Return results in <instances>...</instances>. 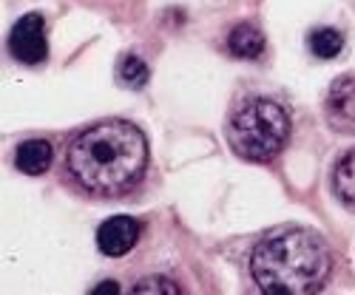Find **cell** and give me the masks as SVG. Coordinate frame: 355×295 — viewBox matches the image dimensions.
Returning a JSON list of instances; mask_svg holds the SVG:
<instances>
[{"instance_id": "obj_1", "label": "cell", "mask_w": 355, "mask_h": 295, "mask_svg": "<svg viewBox=\"0 0 355 295\" xmlns=\"http://www.w3.org/2000/svg\"><path fill=\"white\" fill-rule=\"evenodd\" d=\"M69 173L97 196H120L134 188L148 165V142L134 123L108 120L83 131L69 148Z\"/></svg>"}, {"instance_id": "obj_6", "label": "cell", "mask_w": 355, "mask_h": 295, "mask_svg": "<svg viewBox=\"0 0 355 295\" xmlns=\"http://www.w3.org/2000/svg\"><path fill=\"white\" fill-rule=\"evenodd\" d=\"M137 242H139V222L131 216H111L97 230V247L103 256H111V258L131 253Z\"/></svg>"}, {"instance_id": "obj_2", "label": "cell", "mask_w": 355, "mask_h": 295, "mask_svg": "<svg viewBox=\"0 0 355 295\" xmlns=\"http://www.w3.org/2000/svg\"><path fill=\"white\" fill-rule=\"evenodd\" d=\"M333 270L330 250L310 230H284L256 244L250 273L268 295H307L321 289Z\"/></svg>"}, {"instance_id": "obj_8", "label": "cell", "mask_w": 355, "mask_h": 295, "mask_svg": "<svg viewBox=\"0 0 355 295\" xmlns=\"http://www.w3.org/2000/svg\"><path fill=\"white\" fill-rule=\"evenodd\" d=\"M227 51L239 60H256V57L264 51V35L250 23H239L227 35Z\"/></svg>"}, {"instance_id": "obj_3", "label": "cell", "mask_w": 355, "mask_h": 295, "mask_svg": "<svg viewBox=\"0 0 355 295\" xmlns=\"http://www.w3.org/2000/svg\"><path fill=\"white\" fill-rule=\"evenodd\" d=\"M287 134H290L287 111L268 97L242 102L233 111L227 128L230 148L250 162H270L284 148Z\"/></svg>"}, {"instance_id": "obj_12", "label": "cell", "mask_w": 355, "mask_h": 295, "mask_svg": "<svg viewBox=\"0 0 355 295\" xmlns=\"http://www.w3.org/2000/svg\"><path fill=\"white\" fill-rule=\"evenodd\" d=\"M134 292H168V295H176L180 292V287H176L173 281H168V278H145V281H139L137 287H134Z\"/></svg>"}, {"instance_id": "obj_13", "label": "cell", "mask_w": 355, "mask_h": 295, "mask_svg": "<svg viewBox=\"0 0 355 295\" xmlns=\"http://www.w3.org/2000/svg\"><path fill=\"white\" fill-rule=\"evenodd\" d=\"M108 292H111V295H114V292H120L116 281H103L100 287H94V289H92V295H108Z\"/></svg>"}, {"instance_id": "obj_9", "label": "cell", "mask_w": 355, "mask_h": 295, "mask_svg": "<svg viewBox=\"0 0 355 295\" xmlns=\"http://www.w3.org/2000/svg\"><path fill=\"white\" fill-rule=\"evenodd\" d=\"M333 190L349 211H355V148L338 159L333 173Z\"/></svg>"}, {"instance_id": "obj_10", "label": "cell", "mask_w": 355, "mask_h": 295, "mask_svg": "<svg viewBox=\"0 0 355 295\" xmlns=\"http://www.w3.org/2000/svg\"><path fill=\"white\" fill-rule=\"evenodd\" d=\"M307 46L318 60H333V57H338V51L344 48V35L338 28H315V32H310V37H307Z\"/></svg>"}, {"instance_id": "obj_4", "label": "cell", "mask_w": 355, "mask_h": 295, "mask_svg": "<svg viewBox=\"0 0 355 295\" xmlns=\"http://www.w3.org/2000/svg\"><path fill=\"white\" fill-rule=\"evenodd\" d=\"M9 51L17 63L37 66L49 57V40H46V20L40 12H28L20 17L9 35Z\"/></svg>"}, {"instance_id": "obj_11", "label": "cell", "mask_w": 355, "mask_h": 295, "mask_svg": "<svg viewBox=\"0 0 355 295\" xmlns=\"http://www.w3.org/2000/svg\"><path fill=\"white\" fill-rule=\"evenodd\" d=\"M120 80L128 88H142V85H148V80H151V71H148V66L137 54H125L123 63H120Z\"/></svg>"}, {"instance_id": "obj_7", "label": "cell", "mask_w": 355, "mask_h": 295, "mask_svg": "<svg viewBox=\"0 0 355 295\" xmlns=\"http://www.w3.org/2000/svg\"><path fill=\"white\" fill-rule=\"evenodd\" d=\"M51 159H54V151H51V145L46 139H26V142H20L17 154H15V165L26 176L46 173Z\"/></svg>"}, {"instance_id": "obj_5", "label": "cell", "mask_w": 355, "mask_h": 295, "mask_svg": "<svg viewBox=\"0 0 355 295\" xmlns=\"http://www.w3.org/2000/svg\"><path fill=\"white\" fill-rule=\"evenodd\" d=\"M324 114L338 134L355 136V74H344L330 85Z\"/></svg>"}]
</instances>
